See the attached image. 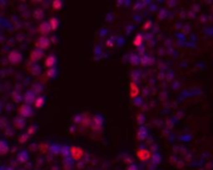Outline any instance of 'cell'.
Listing matches in <instances>:
<instances>
[{"instance_id": "6da1fadb", "label": "cell", "mask_w": 213, "mask_h": 170, "mask_svg": "<svg viewBox=\"0 0 213 170\" xmlns=\"http://www.w3.org/2000/svg\"><path fill=\"white\" fill-rule=\"evenodd\" d=\"M22 59H23V56H22V54L19 53L18 50H13V51H10L9 55H8L9 63H11V64H14V65H16V64L20 63Z\"/></svg>"}, {"instance_id": "7a4b0ae2", "label": "cell", "mask_w": 213, "mask_h": 170, "mask_svg": "<svg viewBox=\"0 0 213 170\" xmlns=\"http://www.w3.org/2000/svg\"><path fill=\"white\" fill-rule=\"evenodd\" d=\"M49 44H50V42H49V39L47 36H40L39 39L36 40V43H35V46H36V49H39V50H45V49H48V46H49Z\"/></svg>"}, {"instance_id": "3957f363", "label": "cell", "mask_w": 213, "mask_h": 170, "mask_svg": "<svg viewBox=\"0 0 213 170\" xmlns=\"http://www.w3.org/2000/svg\"><path fill=\"white\" fill-rule=\"evenodd\" d=\"M19 115L22 118H29L31 115V106L30 105H27V104H23L19 106Z\"/></svg>"}, {"instance_id": "277c9868", "label": "cell", "mask_w": 213, "mask_h": 170, "mask_svg": "<svg viewBox=\"0 0 213 170\" xmlns=\"http://www.w3.org/2000/svg\"><path fill=\"white\" fill-rule=\"evenodd\" d=\"M50 26L48 24V22H42L39 25H38V33L40 34V36H47L50 33Z\"/></svg>"}, {"instance_id": "5b68a950", "label": "cell", "mask_w": 213, "mask_h": 170, "mask_svg": "<svg viewBox=\"0 0 213 170\" xmlns=\"http://www.w3.org/2000/svg\"><path fill=\"white\" fill-rule=\"evenodd\" d=\"M42 58H43V50H39V49L35 48V49L30 53V61H31V63H38Z\"/></svg>"}, {"instance_id": "8992f818", "label": "cell", "mask_w": 213, "mask_h": 170, "mask_svg": "<svg viewBox=\"0 0 213 170\" xmlns=\"http://www.w3.org/2000/svg\"><path fill=\"white\" fill-rule=\"evenodd\" d=\"M70 154L73 155V158L75 160H79L82 156H83V150L80 148H76V146H73L70 148Z\"/></svg>"}, {"instance_id": "52a82bcc", "label": "cell", "mask_w": 213, "mask_h": 170, "mask_svg": "<svg viewBox=\"0 0 213 170\" xmlns=\"http://www.w3.org/2000/svg\"><path fill=\"white\" fill-rule=\"evenodd\" d=\"M55 64H56V58L54 55H49L48 58L45 59V66L48 68V70L49 69H54Z\"/></svg>"}, {"instance_id": "ba28073f", "label": "cell", "mask_w": 213, "mask_h": 170, "mask_svg": "<svg viewBox=\"0 0 213 170\" xmlns=\"http://www.w3.org/2000/svg\"><path fill=\"white\" fill-rule=\"evenodd\" d=\"M24 100H25V104H27V105L34 104V101H35V95H34V93H33V91H28V93L25 94V97H24Z\"/></svg>"}, {"instance_id": "9c48e42d", "label": "cell", "mask_w": 213, "mask_h": 170, "mask_svg": "<svg viewBox=\"0 0 213 170\" xmlns=\"http://www.w3.org/2000/svg\"><path fill=\"white\" fill-rule=\"evenodd\" d=\"M93 129L94 130H99L100 128H102V125H103V119L99 117V115H96L94 119H93Z\"/></svg>"}, {"instance_id": "30bf717a", "label": "cell", "mask_w": 213, "mask_h": 170, "mask_svg": "<svg viewBox=\"0 0 213 170\" xmlns=\"http://www.w3.org/2000/svg\"><path fill=\"white\" fill-rule=\"evenodd\" d=\"M48 24H49V26H50V30H51V31H55L58 28H59V20H58L56 18H51L50 20L48 22Z\"/></svg>"}, {"instance_id": "8fae6325", "label": "cell", "mask_w": 213, "mask_h": 170, "mask_svg": "<svg viewBox=\"0 0 213 170\" xmlns=\"http://www.w3.org/2000/svg\"><path fill=\"white\" fill-rule=\"evenodd\" d=\"M44 104H45V98H44V97H38V98H35L34 106H35L36 109H42V108L44 106Z\"/></svg>"}, {"instance_id": "7c38bea8", "label": "cell", "mask_w": 213, "mask_h": 170, "mask_svg": "<svg viewBox=\"0 0 213 170\" xmlns=\"http://www.w3.org/2000/svg\"><path fill=\"white\" fill-rule=\"evenodd\" d=\"M139 94V89H138V85L135 83H130V98H135L138 97Z\"/></svg>"}, {"instance_id": "4fadbf2b", "label": "cell", "mask_w": 213, "mask_h": 170, "mask_svg": "<svg viewBox=\"0 0 213 170\" xmlns=\"http://www.w3.org/2000/svg\"><path fill=\"white\" fill-rule=\"evenodd\" d=\"M9 152V146L6 144V141L0 140V155H5Z\"/></svg>"}, {"instance_id": "5bb4252c", "label": "cell", "mask_w": 213, "mask_h": 170, "mask_svg": "<svg viewBox=\"0 0 213 170\" xmlns=\"http://www.w3.org/2000/svg\"><path fill=\"white\" fill-rule=\"evenodd\" d=\"M137 155L143 161L147 160V159H149V152H148V150H139V152H137Z\"/></svg>"}, {"instance_id": "9a60e30c", "label": "cell", "mask_w": 213, "mask_h": 170, "mask_svg": "<svg viewBox=\"0 0 213 170\" xmlns=\"http://www.w3.org/2000/svg\"><path fill=\"white\" fill-rule=\"evenodd\" d=\"M142 44H143V36H142V34H138L137 36L134 38L133 45H134V46H137V48H139V46H142Z\"/></svg>"}, {"instance_id": "2e32d148", "label": "cell", "mask_w": 213, "mask_h": 170, "mask_svg": "<svg viewBox=\"0 0 213 170\" xmlns=\"http://www.w3.org/2000/svg\"><path fill=\"white\" fill-rule=\"evenodd\" d=\"M51 6L54 10H59L63 6V2H60V0H54V2H51Z\"/></svg>"}, {"instance_id": "e0dca14e", "label": "cell", "mask_w": 213, "mask_h": 170, "mask_svg": "<svg viewBox=\"0 0 213 170\" xmlns=\"http://www.w3.org/2000/svg\"><path fill=\"white\" fill-rule=\"evenodd\" d=\"M138 136H139L141 140H143V139L147 136V130H145L144 128H141V129H139V131H138Z\"/></svg>"}, {"instance_id": "ac0fdd59", "label": "cell", "mask_w": 213, "mask_h": 170, "mask_svg": "<svg viewBox=\"0 0 213 170\" xmlns=\"http://www.w3.org/2000/svg\"><path fill=\"white\" fill-rule=\"evenodd\" d=\"M55 74H56L55 69H49V70H48V77H49V78H54Z\"/></svg>"}, {"instance_id": "d6986e66", "label": "cell", "mask_w": 213, "mask_h": 170, "mask_svg": "<svg viewBox=\"0 0 213 170\" xmlns=\"http://www.w3.org/2000/svg\"><path fill=\"white\" fill-rule=\"evenodd\" d=\"M150 25H152V22H150V20H149V22H148V23H145V24H144V29H145V30H147V29H148V28H149V26H150Z\"/></svg>"}, {"instance_id": "ffe728a7", "label": "cell", "mask_w": 213, "mask_h": 170, "mask_svg": "<svg viewBox=\"0 0 213 170\" xmlns=\"http://www.w3.org/2000/svg\"><path fill=\"white\" fill-rule=\"evenodd\" d=\"M129 170H135V166H130V168H129Z\"/></svg>"}]
</instances>
